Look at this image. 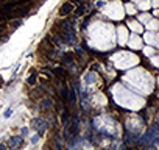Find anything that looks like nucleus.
I'll return each mask as SVG.
<instances>
[{"label":"nucleus","instance_id":"obj_1","mask_svg":"<svg viewBox=\"0 0 159 150\" xmlns=\"http://www.w3.org/2000/svg\"><path fill=\"white\" fill-rule=\"evenodd\" d=\"M59 36L62 38V41L66 44H75L76 41V33H75V27L72 22H62L59 24Z\"/></svg>","mask_w":159,"mask_h":150},{"label":"nucleus","instance_id":"obj_2","mask_svg":"<svg viewBox=\"0 0 159 150\" xmlns=\"http://www.w3.org/2000/svg\"><path fill=\"white\" fill-rule=\"evenodd\" d=\"M45 125H47V122H45L44 119H41V117L31 119V127H33L34 130H38V134H42V133L45 131Z\"/></svg>","mask_w":159,"mask_h":150},{"label":"nucleus","instance_id":"obj_3","mask_svg":"<svg viewBox=\"0 0 159 150\" xmlns=\"http://www.w3.org/2000/svg\"><path fill=\"white\" fill-rule=\"evenodd\" d=\"M20 145H22V138H20V136H13V138H10L8 147L16 148V147H20Z\"/></svg>","mask_w":159,"mask_h":150},{"label":"nucleus","instance_id":"obj_4","mask_svg":"<svg viewBox=\"0 0 159 150\" xmlns=\"http://www.w3.org/2000/svg\"><path fill=\"white\" fill-rule=\"evenodd\" d=\"M72 11H73V5L66 2V3L61 7V10H59V14H61V16H67V14H70Z\"/></svg>","mask_w":159,"mask_h":150},{"label":"nucleus","instance_id":"obj_5","mask_svg":"<svg viewBox=\"0 0 159 150\" xmlns=\"http://www.w3.org/2000/svg\"><path fill=\"white\" fill-rule=\"evenodd\" d=\"M45 55L50 58V59H56L59 56V49L58 47H50L48 50H45Z\"/></svg>","mask_w":159,"mask_h":150},{"label":"nucleus","instance_id":"obj_6","mask_svg":"<svg viewBox=\"0 0 159 150\" xmlns=\"http://www.w3.org/2000/svg\"><path fill=\"white\" fill-rule=\"evenodd\" d=\"M17 5H19L17 2H11V3H5V5L2 7V11H3V13H5V11H13V10H14V8L17 7Z\"/></svg>","mask_w":159,"mask_h":150},{"label":"nucleus","instance_id":"obj_7","mask_svg":"<svg viewBox=\"0 0 159 150\" xmlns=\"http://www.w3.org/2000/svg\"><path fill=\"white\" fill-rule=\"evenodd\" d=\"M53 73H56V77H59V78H64L66 77V70L62 67H55L53 69Z\"/></svg>","mask_w":159,"mask_h":150},{"label":"nucleus","instance_id":"obj_8","mask_svg":"<svg viewBox=\"0 0 159 150\" xmlns=\"http://www.w3.org/2000/svg\"><path fill=\"white\" fill-rule=\"evenodd\" d=\"M70 133H72L73 136H75V134L78 133V122H76V119H75V120L72 122V127H70Z\"/></svg>","mask_w":159,"mask_h":150},{"label":"nucleus","instance_id":"obj_9","mask_svg":"<svg viewBox=\"0 0 159 150\" xmlns=\"http://www.w3.org/2000/svg\"><path fill=\"white\" fill-rule=\"evenodd\" d=\"M61 96H62V100H64V102H67V96H69V89H67V88H62V89H61Z\"/></svg>","mask_w":159,"mask_h":150},{"label":"nucleus","instance_id":"obj_10","mask_svg":"<svg viewBox=\"0 0 159 150\" xmlns=\"http://www.w3.org/2000/svg\"><path fill=\"white\" fill-rule=\"evenodd\" d=\"M84 11H86V7H84V5L78 7V10H76V16H83V14H84Z\"/></svg>","mask_w":159,"mask_h":150},{"label":"nucleus","instance_id":"obj_11","mask_svg":"<svg viewBox=\"0 0 159 150\" xmlns=\"http://www.w3.org/2000/svg\"><path fill=\"white\" fill-rule=\"evenodd\" d=\"M62 125H69V113H62Z\"/></svg>","mask_w":159,"mask_h":150},{"label":"nucleus","instance_id":"obj_12","mask_svg":"<svg viewBox=\"0 0 159 150\" xmlns=\"http://www.w3.org/2000/svg\"><path fill=\"white\" fill-rule=\"evenodd\" d=\"M50 106H52V102L50 100H44L42 102V108L44 110H50Z\"/></svg>","mask_w":159,"mask_h":150},{"label":"nucleus","instance_id":"obj_13","mask_svg":"<svg viewBox=\"0 0 159 150\" xmlns=\"http://www.w3.org/2000/svg\"><path fill=\"white\" fill-rule=\"evenodd\" d=\"M126 142H128V144H134V136H133V134H128V136H126Z\"/></svg>","mask_w":159,"mask_h":150},{"label":"nucleus","instance_id":"obj_14","mask_svg":"<svg viewBox=\"0 0 159 150\" xmlns=\"http://www.w3.org/2000/svg\"><path fill=\"white\" fill-rule=\"evenodd\" d=\"M34 82H36V77H34V75H31V77L28 78V83L30 85H34Z\"/></svg>","mask_w":159,"mask_h":150},{"label":"nucleus","instance_id":"obj_15","mask_svg":"<svg viewBox=\"0 0 159 150\" xmlns=\"http://www.w3.org/2000/svg\"><path fill=\"white\" fill-rule=\"evenodd\" d=\"M20 24H22V21H14V22H13V27H19Z\"/></svg>","mask_w":159,"mask_h":150},{"label":"nucleus","instance_id":"obj_16","mask_svg":"<svg viewBox=\"0 0 159 150\" xmlns=\"http://www.w3.org/2000/svg\"><path fill=\"white\" fill-rule=\"evenodd\" d=\"M0 31H3V27L2 25H0Z\"/></svg>","mask_w":159,"mask_h":150}]
</instances>
